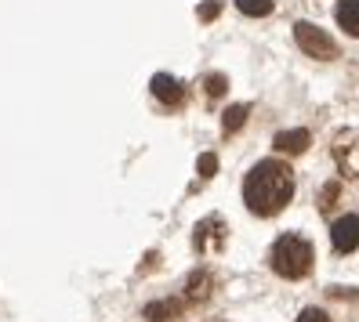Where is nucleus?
<instances>
[{
  "instance_id": "obj_1",
  "label": "nucleus",
  "mask_w": 359,
  "mask_h": 322,
  "mask_svg": "<svg viewBox=\"0 0 359 322\" xmlns=\"http://www.w3.org/2000/svg\"><path fill=\"white\" fill-rule=\"evenodd\" d=\"M294 196V170L280 160H262L243 181V200L258 218L280 214Z\"/></svg>"
},
{
  "instance_id": "obj_2",
  "label": "nucleus",
  "mask_w": 359,
  "mask_h": 322,
  "mask_svg": "<svg viewBox=\"0 0 359 322\" xmlns=\"http://www.w3.org/2000/svg\"><path fill=\"white\" fill-rule=\"evenodd\" d=\"M269 265L283 279H305L312 272V243L302 235H280L269 253Z\"/></svg>"
},
{
  "instance_id": "obj_3",
  "label": "nucleus",
  "mask_w": 359,
  "mask_h": 322,
  "mask_svg": "<svg viewBox=\"0 0 359 322\" xmlns=\"http://www.w3.org/2000/svg\"><path fill=\"white\" fill-rule=\"evenodd\" d=\"M294 40H298V48L309 55V58H320V62H330L337 58V44L312 22H298L294 26Z\"/></svg>"
},
{
  "instance_id": "obj_4",
  "label": "nucleus",
  "mask_w": 359,
  "mask_h": 322,
  "mask_svg": "<svg viewBox=\"0 0 359 322\" xmlns=\"http://www.w3.org/2000/svg\"><path fill=\"white\" fill-rule=\"evenodd\" d=\"M225 239H229V232H225V221L218 218V214L203 218V221L196 225V232H193V246H196L200 253H218V250L225 246Z\"/></svg>"
},
{
  "instance_id": "obj_5",
  "label": "nucleus",
  "mask_w": 359,
  "mask_h": 322,
  "mask_svg": "<svg viewBox=\"0 0 359 322\" xmlns=\"http://www.w3.org/2000/svg\"><path fill=\"white\" fill-rule=\"evenodd\" d=\"M330 243L337 253H352L359 246V214H345L330 225Z\"/></svg>"
},
{
  "instance_id": "obj_6",
  "label": "nucleus",
  "mask_w": 359,
  "mask_h": 322,
  "mask_svg": "<svg viewBox=\"0 0 359 322\" xmlns=\"http://www.w3.org/2000/svg\"><path fill=\"white\" fill-rule=\"evenodd\" d=\"M309 145H312V134L302 131V127H294V131H280L276 138H272V148L283 153V156H302Z\"/></svg>"
},
{
  "instance_id": "obj_7",
  "label": "nucleus",
  "mask_w": 359,
  "mask_h": 322,
  "mask_svg": "<svg viewBox=\"0 0 359 322\" xmlns=\"http://www.w3.org/2000/svg\"><path fill=\"white\" fill-rule=\"evenodd\" d=\"M210 290H215V279H210V272H207V268H196L193 275L185 279V293H182V300H185V304H200V300L210 297Z\"/></svg>"
},
{
  "instance_id": "obj_8",
  "label": "nucleus",
  "mask_w": 359,
  "mask_h": 322,
  "mask_svg": "<svg viewBox=\"0 0 359 322\" xmlns=\"http://www.w3.org/2000/svg\"><path fill=\"white\" fill-rule=\"evenodd\" d=\"M149 88H153L156 102H163V105H182L185 102V88H182L175 76H167V73H156Z\"/></svg>"
},
{
  "instance_id": "obj_9",
  "label": "nucleus",
  "mask_w": 359,
  "mask_h": 322,
  "mask_svg": "<svg viewBox=\"0 0 359 322\" xmlns=\"http://www.w3.org/2000/svg\"><path fill=\"white\" fill-rule=\"evenodd\" d=\"M182 308H185V300H153V304H145V318L149 322H175L182 318Z\"/></svg>"
},
{
  "instance_id": "obj_10",
  "label": "nucleus",
  "mask_w": 359,
  "mask_h": 322,
  "mask_svg": "<svg viewBox=\"0 0 359 322\" xmlns=\"http://www.w3.org/2000/svg\"><path fill=\"white\" fill-rule=\"evenodd\" d=\"M337 26L348 36H359V0H337Z\"/></svg>"
},
{
  "instance_id": "obj_11",
  "label": "nucleus",
  "mask_w": 359,
  "mask_h": 322,
  "mask_svg": "<svg viewBox=\"0 0 359 322\" xmlns=\"http://www.w3.org/2000/svg\"><path fill=\"white\" fill-rule=\"evenodd\" d=\"M247 116H250V109H247V105H229V109H225V116H222L225 134H236L240 127L247 123Z\"/></svg>"
},
{
  "instance_id": "obj_12",
  "label": "nucleus",
  "mask_w": 359,
  "mask_h": 322,
  "mask_svg": "<svg viewBox=\"0 0 359 322\" xmlns=\"http://www.w3.org/2000/svg\"><path fill=\"white\" fill-rule=\"evenodd\" d=\"M236 8L250 18H265L272 11V0H236Z\"/></svg>"
},
{
  "instance_id": "obj_13",
  "label": "nucleus",
  "mask_w": 359,
  "mask_h": 322,
  "mask_svg": "<svg viewBox=\"0 0 359 322\" xmlns=\"http://www.w3.org/2000/svg\"><path fill=\"white\" fill-rule=\"evenodd\" d=\"M203 88H207V94H210V98H222V94L229 91V80H225L222 73H210V76L203 80Z\"/></svg>"
},
{
  "instance_id": "obj_14",
  "label": "nucleus",
  "mask_w": 359,
  "mask_h": 322,
  "mask_svg": "<svg viewBox=\"0 0 359 322\" xmlns=\"http://www.w3.org/2000/svg\"><path fill=\"white\" fill-rule=\"evenodd\" d=\"M196 170H200V178H215V174H218V156H215V153H203V156L196 160Z\"/></svg>"
},
{
  "instance_id": "obj_15",
  "label": "nucleus",
  "mask_w": 359,
  "mask_h": 322,
  "mask_svg": "<svg viewBox=\"0 0 359 322\" xmlns=\"http://www.w3.org/2000/svg\"><path fill=\"white\" fill-rule=\"evenodd\" d=\"M337 192H341V188H337L334 181H330V185H323V192H320V206H323V210H330V206H334Z\"/></svg>"
},
{
  "instance_id": "obj_16",
  "label": "nucleus",
  "mask_w": 359,
  "mask_h": 322,
  "mask_svg": "<svg viewBox=\"0 0 359 322\" xmlns=\"http://www.w3.org/2000/svg\"><path fill=\"white\" fill-rule=\"evenodd\" d=\"M298 322H330V315H327L323 308H305V312L298 315Z\"/></svg>"
},
{
  "instance_id": "obj_17",
  "label": "nucleus",
  "mask_w": 359,
  "mask_h": 322,
  "mask_svg": "<svg viewBox=\"0 0 359 322\" xmlns=\"http://www.w3.org/2000/svg\"><path fill=\"white\" fill-rule=\"evenodd\" d=\"M218 11H222L218 0H207V4L200 8V22H210V18H218Z\"/></svg>"
},
{
  "instance_id": "obj_18",
  "label": "nucleus",
  "mask_w": 359,
  "mask_h": 322,
  "mask_svg": "<svg viewBox=\"0 0 359 322\" xmlns=\"http://www.w3.org/2000/svg\"><path fill=\"white\" fill-rule=\"evenodd\" d=\"M210 322H222V318H210Z\"/></svg>"
}]
</instances>
